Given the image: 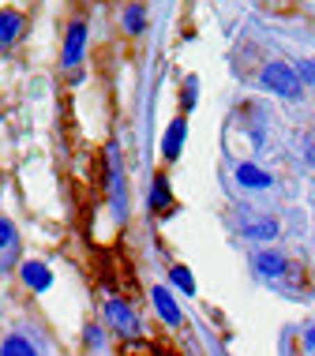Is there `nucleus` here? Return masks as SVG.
Wrapping results in <instances>:
<instances>
[{"mask_svg":"<svg viewBox=\"0 0 315 356\" xmlns=\"http://www.w3.org/2000/svg\"><path fill=\"white\" fill-rule=\"evenodd\" d=\"M278 233V221H259V225H244V236H255V240H270Z\"/></svg>","mask_w":315,"mask_h":356,"instance_id":"obj_14","label":"nucleus"},{"mask_svg":"<svg viewBox=\"0 0 315 356\" xmlns=\"http://www.w3.org/2000/svg\"><path fill=\"white\" fill-rule=\"evenodd\" d=\"M0 356H38V349L26 338L12 334V338H4V345H0Z\"/></svg>","mask_w":315,"mask_h":356,"instance_id":"obj_12","label":"nucleus"},{"mask_svg":"<svg viewBox=\"0 0 315 356\" xmlns=\"http://www.w3.org/2000/svg\"><path fill=\"white\" fill-rule=\"evenodd\" d=\"M87 345H94V349H98V345H102V334L94 330V326H90V330H87Z\"/></svg>","mask_w":315,"mask_h":356,"instance_id":"obj_19","label":"nucleus"},{"mask_svg":"<svg viewBox=\"0 0 315 356\" xmlns=\"http://www.w3.org/2000/svg\"><path fill=\"white\" fill-rule=\"evenodd\" d=\"M150 207H169V184H165V177L154 180V191H150Z\"/></svg>","mask_w":315,"mask_h":356,"instance_id":"obj_15","label":"nucleus"},{"mask_svg":"<svg viewBox=\"0 0 315 356\" xmlns=\"http://www.w3.org/2000/svg\"><path fill=\"white\" fill-rule=\"evenodd\" d=\"M184 105H188V109H192V105H195V79H188V90H184Z\"/></svg>","mask_w":315,"mask_h":356,"instance_id":"obj_18","label":"nucleus"},{"mask_svg":"<svg viewBox=\"0 0 315 356\" xmlns=\"http://www.w3.org/2000/svg\"><path fill=\"white\" fill-rule=\"evenodd\" d=\"M300 83H315V60H300Z\"/></svg>","mask_w":315,"mask_h":356,"instance_id":"obj_17","label":"nucleus"},{"mask_svg":"<svg viewBox=\"0 0 315 356\" xmlns=\"http://www.w3.org/2000/svg\"><path fill=\"white\" fill-rule=\"evenodd\" d=\"M263 86L266 90H274V94H282V98H297V94L304 90V83H300V75L289 68V64H266L263 68Z\"/></svg>","mask_w":315,"mask_h":356,"instance_id":"obj_1","label":"nucleus"},{"mask_svg":"<svg viewBox=\"0 0 315 356\" xmlns=\"http://www.w3.org/2000/svg\"><path fill=\"white\" fill-rule=\"evenodd\" d=\"M124 26H128L131 34H139V31H143V8H139V4H131L128 12H124Z\"/></svg>","mask_w":315,"mask_h":356,"instance_id":"obj_16","label":"nucleus"},{"mask_svg":"<svg viewBox=\"0 0 315 356\" xmlns=\"http://www.w3.org/2000/svg\"><path fill=\"white\" fill-rule=\"evenodd\" d=\"M169 282H173L180 293H188V296L195 293V277H192V270H188V266H173V270H169Z\"/></svg>","mask_w":315,"mask_h":356,"instance_id":"obj_13","label":"nucleus"},{"mask_svg":"<svg viewBox=\"0 0 315 356\" xmlns=\"http://www.w3.org/2000/svg\"><path fill=\"white\" fill-rule=\"evenodd\" d=\"M255 270L263 277H282L285 274V255L282 252H259L255 255Z\"/></svg>","mask_w":315,"mask_h":356,"instance_id":"obj_8","label":"nucleus"},{"mask_svg":"<svg viewBox=\"0 0 315 356\" xmlns=\"http://www.w3.org/2000/svg\"><path fill=\"white\" fill-rule=\"evenodd\" d=\"M15 259H19V233L8 218H0V274L12 270Z\"/></svg>","mask_w":315,"mask_h":356,"instance_id":"obj_2","label":"nucleus"},{"mask_svg":"<svg viewBox=\"0 0 315 356\" xmlns=\"http://www.w3.org/2000/svg\"><path fill=\"white\" fill-rule=\"evenodd\" d=\"M23 282H26V289H34V293H45V289L53 285V274L45 263H23Z\"/></svg>","mask_w":315,"mask_h":356,"instance_id":"obj_7","label":"nucleus"},{"mask_svg":"<svg viewBox=\"0 0 315 356\" xmlns=\"http://www.w3.org/2000/svg\"><path fill=\"white\" fill-rule=\"evenodd\" d=\"M308 345H315V326H312V330H308Z\"/></svg>","mask_w":315,"mask_h":356,"instance_id":"obj_20","label":"nucleus"},{"mask_svg":"<svg viewBox=\"0 0 315 356\" xmlns=\"http://www.w3.org/2000/svg\"><path fill=\"white\" fill-rule=\"evenodd\" d=\"M236 180L244 188H270V172H263L259 165H236Z\"/></svg>","mask_w":315,"mask_h":356,"instance_id":"obj_11","label":"nucleus"},{"mask_svg":"<svg viewBox=\"0 0 315 356\" xmlns=\"http://www.w3.org/2000/svg\"><path fill=\"white\" fill-rule=\"evenodd\" d=\"M83 45H87V26H83V23H72V26H68V38H64V64H68V68H75V64H79Z\"/></svg>","mask_w":315,"mask_h":356,"instance_id":"obj_6","label":"nucleus"},{"mask_svg":"<svg viewBox=\"0 0 315 356\" xmlns=\"http://www.w3.org/2000/svg\"><path fill=\"white\" fill-rule=\"evenodd\" d=\"M150 300H154L158 315H161V319H165L169 326H180V323H184V315H180V307H177L173 296H169L165 285H154V289H150Z\"/></svg>","mask_w":315,"mask_h":356,"instance_id":"obj_3","label":"nucleus"},{"mask_svg":"<svg viewBox=\"0 0 315 356\" xmlns=\"http://www.w3.org/2000/svg\"><path fill=\"white\" fill-rule=\"evenodd\" d=\"M109 191H113V207L124 218V184H120V172H117V147H109Z\"/></svg>","mask_w":315,"mask_h":356,"instance_id":"obj_10","label":"nucleus"},{"mask_svg":"<svg viewBox=\"0 0 315 356\" xmlns=\"http://www.w3.org/2000/svg\"><path fill=\"white\" fill-rule=\"evenodd\" d=\"M105 315H109V323H113V326H120V334H128V338H136V334H139V319L131 315V307H128V304L109 300V304H105Z\"/></svg>","mask_w":315,"mask_h":356,"instance_id":"obj_4","label":"nucleus"},{"mask_svg":"<svg viewBox=\"0 0 315 356\" xmlns=\"http://www.w3.org/2000/svg\"><path fill=\"white\" fill-rule=\"evenodd\" d=\"M23 31V15L19 12H0V49H8V45L19 38Z\"/></svg>","mask_w":315,"mask_h":356,"instance_id":"obj_9","label":"nucleus"},{"mask_svg":"<svg viewBox=\"0 0 315 356\" xmlns=\"http://www.w3.org/2000/svg\"><path fill=\"white\" fill-rule=\"evenodd\" d=\"M184 139H188V120L180 117V120L169 124L165 139H161V154H165L169 161H177V158H180V150H184Z\"/></svg>","mask_w":315,"mask_h":356,"instance_id":"obj_5","label":"nucleus"}]
</instances>
